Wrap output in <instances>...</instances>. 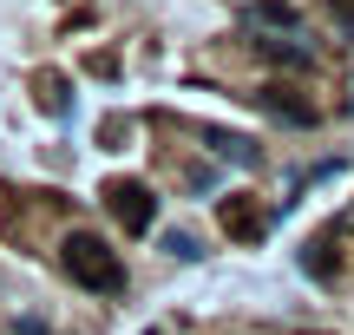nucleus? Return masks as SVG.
I'll use <instances>...</instances> for the list:
<instances>
[{"label":"nucleus","instance_id":"f257e3e1","mask_svg":"<svg viewBox=\"0 0 354 335\" xmlns=\"http://www.w3.org/2000/svg\"><path fill=\"white\" fill-rule=\"evenodd\" d=\"M59 270L73 276L79 289H92V296H118L125 289V263H118V250L105 244L99 230H73L59 244Z\"/></svg>","mask_w":354,"mask_h":335},{"label":"nucleus","instance_id":"f03ea898","mask_svg":"<svg viewBox=\"0 0 354 335\" xmlns=\"http://www.w3.org/2000/svg\"><path fill=\"white\" fill-rule=\"evenodd\" d=\"M105 210L118 217V230H125V237H145V230H151V217H158V197H151V184L118 178V184H105Z\"/></svg>","mask_w":354,"mask_h":335},{"label":"nucleus","instance_id":"7ed1b4c3","mask_svg":"<svg viewBox=\"0 0 354 335\" xmlns=\"http://www.w3.org/2000/svg\"><path fill=\"white\" fill-rule=\"evenodd\" d=\"M250 105L256 112H269L276 118V125H315V99H308V92H295V86H282V79H269V86H256L250 92Z\"/></svg>","mask_w":354,"mask_h":335},{"label":"nucleus","instance_id":"20e7f679","mask_svg":"<svg viewBox=\"0 0 354 335\" xmlns=\"http://www.w3.org/2000/svg\"><path fill=\"white\" fill-rule=\"evenodd\" d=\"M216 224H223L230 244H263L269 237V210L256 197H216Z\"/></svg>","mask_w":354,"mask_h":335},{"label":"nucleus","instance_id":"39448f33","mask_svg":"<svg viewBox=\"0 0 354 335\" xmlns=\"http://www.w3.org/2000/svg\"><path fill=\"white\" fill-rule=\"evenodd\" d=\"M250 46H256V60H263V66H276V73H308V66H315L308 39H295V33H256Z\"/></svg>","mask_w":354,"mask_h":335},{"label":"nucleus","instance_id":"423d86ee","mask_svg":"<svg viewBox=\"0 0 354 335\" xmlns=\"http://www.w3.org/2000/svg\"><path fill=\"white\" fill-rule=\"evenodd\" d=\"M203 145H210L223 165H256V145L243 132H223V125H203Z\"/></svg>","mask_w":354,"mask_h":335},{"label":"nucleus","instance_id":"0eeeda50","mask_svg":"<svg viewBox=\"0 0 354 335\" xmlns=\"http://www.w3.org/2000/svg\"><path fill=\"white\" fill-rule=\"evenodd\" d=\"M250 26H256V33H295L302 20H295L289 0H256V7H250Z\"/></svg>","mask_w":354,"mask_h":335},{"label":"nucleus","instance_id":"6e6552de","mask_svg":"<svg viewBox=\"0 0 354 335\" xmlns=\"http://www.w3.org/2000/svg\"><path fill=\"white\" fill-rule=\"evenodd\" d=\"M302 270H315L322 283H335V237H315V244L302 250Z\"/></svg>","mask_w":354,"mask_h":335},{"label":"nucleus","instance_id":"1a4fd4ad","mask_svg":"<svg viewBox=\"0 0 354 335\" xmlns=\"http://www.w3.org/2000/svg\"><path fill=\"white\" fill-rule=\"evenodd\" d=\"M165 244H171V257H177V263H197V257H203V250H197V237H190V230H171Z\"/></svg>","mask_w":354,"mask_h":335},{"label":"nucleus","instance_id":"9d476101","mask_svg":"<svg viewBox=\"0 0 354 335\" xmlns=\"http://www.w3.org/2000/svg\"><path fill=\"white\" fill-rule=\"evenodd\" d=\"M328 20L342 26V33H354V0H328Z\"/></svg>","mask_w":354,"mask_h":335},{"label":"nucleus","instance_id":"9b49d317","mask_svg":"<svg viewBox=\"0 0 354 335\" xmlns=\"http://www.w3.org/2000/svg\"><path fill=\"white\" fill-rule=\"evenodd\" d=\"M13 335H53V329L39 323V316H20V323H13Z\"/></svg>","mask_w":354,"mask_h":335},{"label":"nucleus","instance_id":"f8f14e48","mask_svg":"<svg viewBox=\"0 0 354 335\" xmlns=\"http://www.w3.org/2000/svg\"><path fill=\"white\" fill-rule=\"evenodd\" d=\"M308 335H322V329H308Z\"/></svg>","mask_w":354,"mask_h":335}]
</instances>
